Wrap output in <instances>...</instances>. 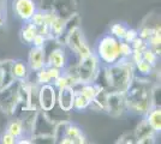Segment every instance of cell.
Returning <instances> with one entry per match:
<instances>
[{
  "label": "cell",
  "mask_w": 161,
  "mask_h": 144,
  "mask_svg": "<svg viewBox=\"0 0 161 144\" xmlns=\"http://www.w3.org/2000/svg\"><path fill=\"white\" fill-rule=\"evenodd\" d=\"M99 71H100L99 59L96 55L92 53L90 55L80 59V62L76 67V76L80 84L92 83L95 81Z\"/></svg>",
  "instance_id": "5b68a950"
},
{
  "label": "cell",
  "mask_w": 161,
  "mask_h": 144,
  "mask_svg": "<svg viewBox=\"0 0 161 144\" xmlns=\"http://www.w3.org/2000/svg\"><path fill=\"white\" fill-rule=\"evenodd\" d=\"M66 45L76 55L80 58H84L92 54V49L89 48L87 41L84 39V34L78 25L71 28L66 34Z\"/></svg>",
  "instance_id": "8992f818"
},
{
  "label": "cell",
  "mask_w": 161,
  "mask_h": 144,
  "mask_svg": "<svg viewBox=\"0 0 161 144\" xmlns=\"http://www.w3.org/2000/svg\"><path fill=\"white\" fill-rule=\"evenodd\" d=\"M28 66L29 69L37 72L43 66H46V54L43 47H33L30 49L29 58H28Z\"/></svg>",
  "instance_id": "8fae6325"
},
{
  "label": "cell",
  "mask_w": 161,
  "mask_h": 144,
  "mask_svg": "<svg viewBox=\"0 0 161 144\" xmlns=\"http://www.w3.org/2000/svg\"><path fill=\"white\" fill-rule=\"evenodd\" d=\"M152 94H153V84L140 77H134L129 88L124 93L126 108L136 114H147L152 107Z\"/></svg>",
  "instance_id": "7a4b0ae2"
},
{
  "label": "cell",
  "mask_w": 161,
  "mask_h": 144,
  "mask_svg": "<svg viewBox=\"0 0 161 144\" xmlns=\"http://www.w3.org/2000/svg\"><path fill=\"white\" fill-rule=\"evenodd\" d=\"M1 143H5V144H14L16 143V138L12 136V135H10L8 132H6L3 138H1Z\"/></svg>",
  "instance_id": "d4e9b609"
},
{
  "label": "cell",
  "mask_w": 161,
  "mask_h": 144,
  "mask_svg": "<svg viewBox=\"0 0 161 144\" xmlns=\"http://www.w3.org/2000/svg\"><path fill=\"white\" fill-rule=\"evenodd\" d=\"M11 73L16 81H25V78L28 77V65L22 60H12Z\"/></svg>",
  "instance_id": "e0dca14e"
},
{
  "label": "cell",
  "mask_w": 161,
  "mask_h": 144,
  "mask_svg": "<svg viewBox=\"0 0 161 144\" xmlns=\"http://www.w3.org/2000/svg\"><path fill=\"white\" fill-rule=\"evenodd\" d=\"M14 11L18 18L28 22L36 12V4L34 0H14Z\"/></svg>",
  "instance_id": "9c48e42d"
},
{
  "label": "cell",
  "mask_w": 161,
  "mask_h": 144,
  "mask_svg": "<svg viewBox=\"0 0 161 144\" xmlns=\"http://www.w3.org/2000/svg\"><path fill=\"white\" fill-rule=\"evenodd\" d=\"M135 65L130 59H120L103 69L105 82L99 84L108 93H125L135 77Z\"/></svg>",
  "instance_id": "6da1fadb"
},
{
  "label": "cell",
  "mask_w": 161,
  "mask_h": 144,
  "mask_svg": "<svg viewBox=\"0 0 161 144\" xmlns=\"http://www.w3.org/2000/svg\"><path fill=\"white\" fill-rule=\"evenodd\" d=\"M11 64L12 60L0 61V90L6 88L14 81V76L11 73Z\"/></svg>",
  "instance_id": "9a60e30c"
},
{
  "label": "cell",
  "mask_w": 161,
  "mask_h": 144,
  "mask_svg": "<svg viewBox=\"0 0 161 144\" xmlns=\"http://www.w3.org/2000/svg\"><path fill=\"white\" fill-rule=\"evenodd\" d=\"M20 83L16 81L7 85L6 88L0 90V109L5 114H14L20 102Z\"/></svg>",
  "instance_id": "277c9868"
},
{
  "label": "cell",
  "mask_w": 161,
  "mask_h": 144,
  "mask_svg": "<svg viewBox=\"0 0 161 144\" xmlns=\"http://www.w3.org/2000/svg\"><path fill=\"white\" fill-rule=\"evenodd\" d=\"M37 34H39V28L36 27L35 24H33L30 21H28L27 24L22 29V39L27 43H31Z\"/></svg>",
  "instance_id": "ac0fdd59"
},
{
  "label": "cell",
  "mask_w": 161,
  "mask_h": 144,
  "mask_svg": "<svg viewBox=\"0 0 161 144\" xmlns=\"http://www.w3.org/2000/svg\"><path fill=\"white\" fill-rule=\"evenodd\" d=\"M39 106L43 112H49L57 103V88L54 84H41L39 89Z\"/></svg>",
  "instance_id": "52a82bcc"
},
{
  "label": "cell",
  "mask_w": 161,
  "mask_h": 144,
  "mask_svg": "<svg viewBox=\"0 0 161 144\" xmlns=\"http://www.w3.org/2000/svg\"><path fill=\"white\" fill-rule=\"evenodd\" d=\"M147 120L150 127L158 133L161 130V109L160 107H152L147 112Z\"/></svg>",
  "instance_id": "2e32d148"
},
{
  "label": "cell",
  "mask_w": 161,
  "mask_h": 144,
  "mask_svg": "<svg viewBox=\"0 0 161 144\" xmlns=\"http://www.w3.org/2000/svg\"><path fill=\"white\" fill-rule=\"evenodd\" d=\"M107 113L112 117H119L126 109L124 93H107Z\"/></svg>",
  "instance_id": "ba28073f"
},
{
  "label": "cell",
  "mask_w": 161,
  "mask_h": 144,
  "mask_svg": "<svg viewBox=\"0 0 161 144\" xmlns=\"http://www.w3.org/2000/svg\"><path fill=\"white\" fill-rule=\"evenodd\" d=\"M156 133L150 125L148 124V121L144 119L135 131V137H136V142L137 143H148L149 139H154V135Z\"/></svg>",
  "instance_id": "4fadbf2b"
},
{
  "label": "cell",
  "mask_w": 161,
  "mask_h": 144,
  "mask_svg": "<svg viewBox=\"0 0 161 144\" xmlns=\"http://www.w3.org/2000/svg\"><path fill=\"white\" fill-rule=\"evenodd\" d=\"M6 132H8L10 135H12L16 139H18L23 135V132H24L22 121L20 120H14V121H11V123L7 125Z\"/></svg>",
  "instance_id": "d6986e66"
},
{
  "label": "cell",
  "mask_w": 161,
  "mask_h": 144,
  "mask_svg": "<svg viewBox=\"0 0 161 144\" xmlns=\"http://www.w3.org/2000/svg\"><path fill=\"white\" fill-rule=\"evenodd\" d=\"M74 87H64V88H59L58 89L57 102L59 104L60 109H63L64 112H70V110L74 109Z\"/></svg>",
  "instance_id": "30bf717a"
},
{
  "label": "cell",
  "mask_w": 161,
  "mask_h": 144,
  "mask_svg": "<svg viewBox=\"0 0 161 144\" xmlns=\"http://www.w3.org/2000/svg\"><path fill=\"white\" fill-rule=\"evenodd\" d=\"M60 75L61 70L46 65L37 71V82L40 84H53Z\"/></svg>",
  "instance_id": "7c38bea8"
},
{
  "label": "cell",
  "mask_w": 161,
  "mask_h": 144,
  "mask_svg": "<svg viewBox=\"0 0 161 144\" xmlns=\"http://www.w3.org/2000/svg\"><path fill=\"white\" fill-rule=\"evenodd\" d=\"M142 59L146 60V61H148L150 65L154 66L156 60H158V54H156L150 47H147L143 52H142Z\"/></svg>",
  "instance_id": "7402d4cb"
},
{
  "label": "cell",
  "mask_w": 161,
  "mask_h": 144,
  "mask_svg": "<svg viewBox=\"0 0 161 144\" xmlns=\"http://www.w3.org/2000/svg\"><path fill=\"white\" fill-rule=\"evenodd\" d=\"M46 65L52 66V67H55V69H58V70H63L66 66V55H65V52H64L61 48L53 49V51L49 53L48 62Z\"/></svg>",
  "instance_id": "5bb4252c"
},
{
  "label": "cell",
  "mask_w": 161,
  "mask_h": 144,
  "mask_svg": "<svg viewBox=\"0 0 161 144\" xmlns=\"http://www.w3.org/2000/svg\"><path fill=\"white\" fill-rule=\"evenodd\" d=\"M135 69H137L142 75H150L152 73V70H153V65H150L148 61L146 60H138L137 62H135Z\"/></svg>",
  "instance_id": "44dd1931"
},
{
  "label": "cell",
  "mask_w": 161,
  "mask_h": 144,
  "mask_svg": "<svg viewBox=\"0 0 161 144\" xmlns=\"http://www.w3.org/2000/svg\"><path fill=\"white\" fill-rule=\"evenodd\" d=\"M45 42H46V39H45L41 34H37L36 36H35V39L33 40L31 43L34 45V47H43Z\"/></svg>",
  "instance_id": "cb8c5ba5"
},
{
  "label": "cell",
  "mask_w": 161,
  "mask_h": 144,
  "mask_svg": "<svg viewBox=\"0 0 161 144\" xmlns=\"http://www.w3.org/2000/svg\"><path fill=\"white\" fill-rule=\"evenodd\" d=\"M4 25V14H3V12L0 11V28Z\"/></svg>",
  "instance_id": "484cf974"
},
{
  "label": "cell",
  "mask_w": 161,
  "mask_h": 144,
  "mask_svg": "<svg viewBox=\"0 0 161 144\" xmlns=\"http://www.w3.org/2000/svg\"><path fill=\"white\" fill-rule=\"evenodd\" d=\"M137 36H138V33L136 30H134V29H128V31H126V34H125L123 40L125 42H128V43H131Z\"/></svg>",
  "instance_id": "603a6c76"
},
{
  "label": "cell",
  "mask_w": 161,
  "mask_h": 144,
  "mask_svg": "<svg viewBox=\"0 0 161 144\" xmlns=\"http://www.w3.org/2000/svg\"><path fill=\"white\" fill-rule=\"evenodd\" d=\"M128 27H125L124 24H120V23H117V24H113L112 28H111V33L113 35L114 37H117L118 40H123L124 39V36L126 34V31H128Z\"/></svg>",
  "instance_id": "ffe728a7"
},
{
  "label": "cell",
  "mask_w": 161,
  "mask_h": 144,
  "mask_svg": "<svg viewBox=\"0 0 161 144\" xmlns=\"http://www.w3.org/2000/svg\"><path fill=\"white\" fill-rule=\"evenodd\" d=\"M119 42L120 40L114 37L113 35L103 36L97 43L95 55L97 56L99 60L105 62L106 65H112L114 62L119 61L121 59Z\"/></svg>",
  "instance_id": "3957f363"
}]
</instances>
